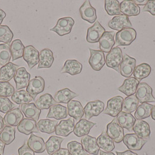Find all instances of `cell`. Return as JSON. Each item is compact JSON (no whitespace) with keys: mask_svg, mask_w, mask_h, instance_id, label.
I'll return each mask as SVG.
<instances>
[{"mask_svg":"<svg viewBox=\"0 0 155 155\" xmlns=\"http://www.w3.org/2000/svg\"><path fill=\"white\" fill-rule=\"evenodd\" d=\"M15 139V129L14 127L5 126L0 133V140L5 145L11 144Z\"/></svg>","mask_w":155,"mask_h":155,"instance_id":"44","label":"cell"},{"mask_svg":"<svg viewBox=\"0 0 155 155\" xmlns=\"http://www.w3.org/2000/svg\"><path fill=\"white\" fill-rule=\"evenodd\" d=\"M68 114L77 121H79L84 115V108L80 101H71L67 104Z\"/></svg>","mask_w":155,"mask_h":155,"instance_id":"28","label":"cell"},{"mask_svg":"<svg viewBox=\"0 0 155 155\" xmlns=\"http://www.w3.org/2000/svg\"><path fill=\"white\" fill-rule=\"evenodd\" d=\"M4 119L2 117L0 116V133L3 130L4 128Z\"/></svg>","mask_w":155,"mask_h":155,"instance_id":"58","label":"cell"},{"mask_svg":"<svg viewBox=\"0 0 155 155\" xmlns=\"http://www.w3.org/2000/svg\"><path fill=\"white\" fill-rule=\"evenodd\" d=\"M18 152L19 155H35V152L29 147L27 142H25L21 147L19 148Z\"/></svg>","mask_w":155,"mask_h":155,"instance_id":"51","label":"cell"},{"mask_svg":"<svg viewBox=\"0 0 155 155\" xmlns=\"http://www.w3.org/2000/svg\"><path fill=\"white\" fill-rule=\"evenodd\" d=\"M137 60L128 55L124 54L123 60L120 68V73L125 78L131 77L136 67Z\"/></svg>","mask_w":155,"mask_h":155,"instance_id":"12","label":"cell"},{"mask_svg":"<svg viewBox=\"0 0 155 155\" xmlns=\"http://www.w3.org/2000/svg\"><path fill=\"white\" fill-rule=\"evenodd\" d=\"M152 71L151 67L147 63H142L137 66L133 73L134 78L140 82L142 79L149 77Z\"/></svg>","mask_w":155,"mask_h":155,"instance_id":"36","label":"cell"},{"mask_svg":"<svg viewBox=\"0 0 155 155\" xmlns=\"http://www.w3.org/2000/svg\"><path fill=\"white\" fill-rule=\"evenodd\" d=\"M79 12L82 19L89 23H93L96 21V9L91 5L89 1L87 0L84 2L79 8Z\"/></svg>","mask_w":155,"mask_h":155,"instance_id":"13","label":"cell"},{"mask_svg":"<svg viewBox=\"0 0 155 155\" xmlns=\"http://www.w3.org/2000/svg\"><path fill=\"white\" fill-rule=\"evenodd\" d=\"M17 129L19 132L26 135L31 134L33 132H39L36 121L30 118H23L17 126Z\"/></svg>","mask_w":155,"mask_h":155,"instance_id":"25","label":"cell"},{"mask_svg":"<svg viewBox=\"0 0 155 155\" xmlns=\"http://www.w3.org/2000/svg\"><path fill=\"white\" fill-rule=\"evenodd\" d=\"M124 144L130 150L139 151L142 149L147 140H143L138 137L135 134H128L124 136L123 140Z\"/></svg>","mask_w":155,"mask_h":155,"instance_id":"9","label":"cell"},{"mask_svg":"<svg viewBox=\"0 0 155 155\" xmlns=\"http://www.w3.org/2000/svg\"><path fill=\"white\" fill-rule=\"evenodd\" d=\"M134 2L137 5H145L147 4L148 2V0H142V1H139V0H135Z\"/></svg>","mask_w":155,"mask_h":155,"instance_id":"56","label":"cell"},{"mask_svg":"<svg viewBox=\"0 0 155 155\" xmlns=\"http://www.w3.org/2000/svg\"><path fill=\"white\" fill-rule=\"evenodd\" d=\"M96 124L86 119H81L75 125L74 133L77 137H82L88 135L91 130Z\"/></svg>","mask_w":155,"mask_h":155,"instance_id":"26","label":"cell"},{"mask_svg":"<svg viewBox=\"0 0 155 155\" xmlns=\"http://www.w3.org/2000/svg\"><path fill=\"white\" fill-rule=\"evenodd\" d=\"M58 122L56 120L50 119L40 120L37 123V126L40 132L46 134H52L55 132Z\"/></svg>","mask_w":155,"mask_h":155,"instance_id":"38","label":"cell"},{"mask_svg":"<svg viewBox=\"0 0 155 155\" xmlns=\"http://www.w3.org/2000/svg\"><path fill=\"white\" fill-rule=\"evenodd\" d=\"M120 11L123 15L127 16L138 15L140 14V7L134 1L124 0L120 4Z\"/></svg>","mask_w":155,"mask_h":155,"instance_id":"23","label":"cell"},{"mask_svg":"<svg viewBox=\"0 0 155 155\" xmlns=\"http://www.w3.org/2000/svg\"><path fill=\"white\" fill-rule=\"evenodd\" d=\"M99 152H100V155H116L112 152H106L101 150H99Z\"/></svg>","mask_w":155,"mask_h":155,"instance_id":"59","label":"cell"},{"mask_svg":"<svg viewBox=\"0 0 155 155\" xmlns=\"http://www.w3.org/2000/svg\"><path fill=\"white\" fill-rule=\"evenodd\" d=\"M35 104L41 110H47L56 104V101L50 94L46 93L39 97L38 99L35 101Z\"/></svg>","mask_w":155,"mask_h":155,"instance_id":"37","label":"cell"},{"mask_svg":"<svg viewBox=\"0 0 155 155\" xmlns=\"http://www.w3.org/2000/svg\"><path fill=\"white\" fill-rule=\"evenodd\" d=\"M151 117H152V118L155 120V105L153 106L152 110V113H151Z\"/></svg>","mask_w":155,"mask_h":155,"instance_id":"60","label":"cell"},{"mask_svg":"<svg viewBox=\"0 0 155 155\" xmlns=\"http://www.w3.org/2000/svg\"><path fill=\"white\" fill-rule=\"evenodd\" d=\"M104 103L99 100L88 102L84 109L86 118L89 120L93 117L99 116L104 111Z\"/></svg>","mask_w":155,"mask_h":155,"instance_id":"10","label":"cell"},{"mask_svg":"<svg viewBox=\"0 0 155 155\" xmlns=\"http://www.w3.org/2000/svg\"><path fill=\"white\" fill-rule=\"evenodd\" d=\"M74 24L75 21L71 17L60 18L54 27L50 29V31H54L60 36H63L70 34Z\"/></svg>","mask_w":155,"mask_h":155,"instance_id":"3","label":"cell"},{"mask_svg":"<svg viewBox=\"0 0 155 155\" xmlns=\"http://www.w3.org/2000/svg\"><path fill=\"white\" fill-rule=\"evenodd\" d=\"M51 155H71L69 150L67 149L60 148L58 151L55 152Z\"/></svg>","mask_w":155,"mask_h":155,"instance_id":"53","label":"cell"},{"mask_svg":"<svg viewBox=\"0 0 155 155\" xmlns=\"http://www.w3.org/2000/svg\"><path fill=\"white\" fill-rule=\"evenodd\" d=\"M133 131L135 134L140 138L143 140H148L150 135V128L147 122L136 120V121L133 127Z\"/></svg>","mask_w":155,"mask_h":155,"instance_id":"19","label":"cell"},{"mask_svg":"<svg viewBox=\"0 0 155 155\" xmlns=\"http://www.w3.org/2000/svg\"><path fill=\"white\" fill-rule=\"evenodd\" d=\"M14 38V33L7 25H0V42L9 45Z\"/></svg>","mask_w":155,"mask_h":155,"instance_id":"48","label":"cell"},{"mask_svg":"<svg viewBox=\"0 0 155 155\" xmlns=\"http://www.w3.org/2000/svg\"><path fill=\"white\" fill-rule=\"evenodd\" d=\"M24 118L21 109H13L8 112L4 117V123L6 126L17 127Z\"/></svg>","mask_w":155,"mask_h":155,"instance_id":"18","label":"cell"},{"mask_svg":"<svg viewBox=\"0 0 155 155\" xmlns=\"http://www.w3.org/2000/svg\"><path fill=\"white\" fill-rule=\"evenodd\" d=\"M123 60V53L121 48L115 47L106 55V63L107 66L120 72V68Z\"/></svg>","mask_w":155,"mask_h":155,"instance_id":"1","label":"cell"},{"mask_svg":"<svg viewBox=\"0 0 155 155\" xmlns=\"http://www.w3.org/2000/svg\"><path fill=\"white\" fill-rule=\"evenodd\" d=\"M135 96L141 104L155 101V98L152 94V88L145 82L139 84Z\"/></svg>","mask_w":155,"mask_h":155,"instance_id":"4","label":"cell"},{"mask_svg":"<svg viewBox=\"0 0 155 155\" xmlns=\"http://www.w3.org/2000/svg\"><path fill=\"white\" fill-rule=\"evenodd\" d=\"M27 143L29 147L37 153H41L46 150V143L43 139L33 134H31Z\"/></svg>","mask_w":155,"mask_h":155,"instance_id":"31","label":"cell"},{"mask_svg":"<svg viewBox=\"0 0 155 155\" xmlns=\"http://www.w3.org/2000/svg\"><path fill=\"white\" fill-rule=\"evenodd\" d=\"M116 118L118 123L122 128L127 129L130 132L132 131L136 119L131 114L121 111Z\"/></svg>","mask_w":155,"mask_h":155,"instance_id":"30","label":"cell"},{"mask_svg":"<svg viewBox=\"0 0 155 155\" xmlns=\"http://www.w3.org/2000/svg\"><path fill=\"white\" fill-rule=\"evenodd\" d=\"M12 53L11 47L7 44L0 45V65L2 66L5 65L9 62Z\"/></svg>","mask_w":155,"mask_h":155,"instance_id":"46","label":"cell"},{"mask_svg":"<svg viewBox=\"0 0 155 155\" xmlns=\"http://www.w3.org/2000/svg\"><path fill=\"white\" fill-rule=\"evenodd\" d=\"M105 31V29L101 25L99 21H96L92 26L87 29L86 35L87 41L89 43L99 42Z\"/></svg>","mask_w":155,"mask_h":155,"instance_id":"11","label":"cell"},{"mask_svg":"<svg viewBox=\"0 0 155 155\" xmlns=\"http://www.w3.org/2000/svg\"><path fill=\"white\" fill-rule=\"evenodd\" d=\"M124 99L120 96H117L109 99L107 103V107L104 110L103 114L116 117L122 111Z\"/></svg>","mask_w":155,"mask_h":155,"instance_id":"5","label":"cell"},{"mask_svg":"<svg viewBox=\"0 0 155 155\" xmlns=\"http://www.w3.org/2000/svg\"><path fill=\"white\" fill-rule=\"evenodd\" d=\"M77 93L71 91L68 88L58 91L55 94L54 99L58 103H68L74 98L77 97Z\"/></svg>","mask_w":155,"mask_h":155,"instance_id":"34","label":"cell"},{"mask_svg":"<svg viewBox=\"0 0 155 155\" xmlns=\"http://www.w3.org/2000/svg\"><path fill=\"white\" fill-rule=\"evenodd\" d=\"M64 138L51 136L46 143V149L48 155H51L61 148V145Z\"/></svg>","mask_w":155,"mask_h":155,"instance_id":"39","label":"cell"},{"mask_svg":"<svg viewBox=\"0 0 155 155\" xmlns=\"http://www.w3.org/2000/svg\"><path fill=\"white\" fill-rule=\"evenodd\" d=\"M143 155H147V153H144V154H143Z\"/></svg>","mask_w":155,"mask_h":155,"instance_id":"61","label":"cell"},{"mask_svg":"<svg viewBox=\"0 0 155 155\" xmlns=\"http://www.w3.org/2000/svg\"><path fill=\"white\" fill-rule=\"evenodd\" d=\"M5 147V144L0 140V155H4Z\"/></svg>","mask_w":155,"mask_h":155,"instance_id":"55","label":"cell"},{"mask_svg":"<svg viewBox=\"0 0 155 155\" xmlns=\"http://www.w3.org/2000/svg\"><path fill=\"white\" fill-rule=\"evenodd\" d=\"M67 149L71 155H87L88 153L86 151L81 143L77 141H71L67 144Z\"/></svg>","mask_w":155,"mask_h":155,"instance_id":"47","label":"cell"},{"mask_svg":"<svg viewBox=\"0 0 155 155\" xmlns=\"http://www.w3.org/2000/svg\"><path fill=\"white\" fill-rule=\"evenodd\" d=\"M14 104L8 97L0 96V112L7 113L15 107Z\"/></svg>","mask_w":155,"mask_h":155,"instance_id":"50","label":"cell"},{"mask_svg":"<svg viewBox=\"0 0 155 155\" xmlns=\"http://www.w3.org/2000/svg\"><path fill=\"white\" fill-rule=\"evenodd\" d=\"M15 92L14 86L9 82L0 81V96L6 97L12 96Z\"/></svg>","mask_w":155,"mask_h":155,"instance_id":"49","label":"cell"},{"mask_svg":"<svg viewBox=\"0 0 155 155\" xmlns=\"http://www.w3.org/2000/svg\"><path fill=\"white\" fill-rule=\"evenodd\" d=\"M6 17L5 12L1 9H0V25L4 19Z\"/></svg>","mask_w":155,"mask_h":155,"instance_id":"57","label":"cell"},{"mask_svg":"<svg viewBox=\"0 0 155 155\" xmlns=\"http://www.w3.org/2000/svg\"><path fill=\"white\" fill-rule=\"evenodd\" d=\"M153 105L147 103H142L138 107L135 113V117L137 120H143L150 116Z\"/></svg>","mask_w":155,"mask_h":155,"instance_id":"43","label":"cell"},{"mask_svg":"<svg viewBox=\"0 0 155 155\" xmlns=\"http://www.w3.org/2000/svg\"><path fill=\"white\" fill-rule=\"evenodd\" d=\"M31 78V74L27 72L25 67H21L17 70L14 78L16 84V91L27 87Z\"/></svg>","mask_w":155,"mask_h":155,"instance_id":"17","label":"cell"},{"mask_svg":"<svg viewBox=\"0 0 155 155\" xmlns=\"http://www.w3.org/2000/svg\"><path fill=\"white\" fill-rule=\"evenodd\" d=\"M45 87V81L40 76L35 77L29 81V84L26 87V91L35 100L36 96L42 93Z\"/></svg>","mask_w":155,"mask_h":155,"instance_id":"7","label":"cell"},{"mask_svg":"<svg viewBox=\"0 0 155 155\" xmlns=\"http://www.w3.org/2000/svg\"><path fill=\"white\" fill-rule=\"evenodd\" d=\"M90 58L89 59V64L94 71H99L104 67L106 64V58L104 53L101 50H96L89 48Z\"/></svg>","mask_w":155,"mask_h":155,"instance_id":"8","label":"cell"},{"mask_svg":"<svg viewBox=\"0 0 155 155\" xmlns=\"http://www.w3.org/2000/svg\"></svg>","mask_w":155,"mask_h":155,"instance_id":"63","label":"cell"},{"mask_svg":"<svg viewBox=\"0 0 155 155\" xmlns=\"http://www.w3.org/2000/svg\"><path fill=\"white\" fill-rule=\"evenodd\" d=\"M23 60L28 64L29 69H32L39 62V51L31 45L25 48L23 55Z\"/></svg>","mask_w":155,"mask_h":155,"instance_id":"14","label":"cell"},{"mask_svg":"<svg viewBox=\"0 0 155 155\" xmlns=\"http://www.w3.org/2000/svg\"><path fill=\"white\" fill-rule=\"evenodd\" d=\"M19 66L12 62H9L0 68V81L9 82L15 75Z\"/></svg>","mask_w":155,"mask_h":155,"instance_id":"24","label":"cell"},{"mask_svg":"<svg viewBox=\"0 0 155 155\" xmlns=\"http://www.w3.org/2000/svg\"><path fill=\"white\" fill-rule=\"evenodd\" d=\"M82 70V65L76 60H67L64 64L61 74L67 73L71 75H76L79 74Z\"/></svg>","mask_w":155,"mask_h":155,"instance_id":"29","label":"cell"},{"mask_svg":"<svg viewBox=\"0 0 155 155\" xmlns=\"http://www.w3.org/2000/svg\"></svg>","mask_w":155,"mask_h":155,"instance_id":"62","label":"cell"},{"mask_svg":"<svg viewBox=\"0 0 155 155\" xmlns=\"http://www.w3.org/2000/svg\"><path fill=\"white\" fill-rule=\"evenodd\" d=\"M143 12H148L152 15L155 16V0L148 1L147 4L142 9Z\"/></svg>","mask_w":155,"mask_h":155,"instance_id":"52","label":"cell"},{"mask_svg":"<svg viewBox=\"0 0 155 155\" xmlns=\"http://www.w3.org/2000/svg\"><path fill=\"white\" fill-rule=\"evenodd\" d=\"M140 82L134 77L128 78L124 80L123 85L118 88V91L124 93L127 96L136 93Z\"/></svg>","mask_w":155,"mask_h":155,"instance_id":"27","label":"cell"},{"mask_svg":"<svg viewBox=\"0 0 155 155\" xmlns=\"http://www.w3.org/2000/svg\"><path fill=\"white\" fill-rule=\"evenodd\" d=\"M106 132L109 137L117 143L122 142L124 138L123 128L118 123L116 118H114L111 122L107 124Z\"/></svg>","mask_w":155,"mask_h":155,"instance_id":"6","label":"cell"},{"mask_svg":"<svg viewBox=\"0 0 155 155\" xmlns=\"http://www.w3.org/2000/svg\"><path fill=\"white\" fill-rule=\"evenodd\" d=\"M81 142L84 149L88 153L98 155L100 147L98 146L97 139L95 137L86 135L82 138Z\"/></svg>","mask_w":155,"mask_h":155,"instance_id":"21","label":"cell"},{"mask_svg":"<svg viewBox=\"0 0 155 155\" xmlns=\"http://www.w3.org/2000/svg\"><path fill=\"white\" fill-rule=\"evenodd\" d=\"M11 99L17 104H28L34 101L33 97L26 91H17L11 96Z\"/></svg>","mask_w":155,"mask_h":155,"instance_id":"40","label":"cell"},{"mask_svg":"<svg viewBox=\"0 0 155 155\" xmlns=\"http://www.w3.org/2000/svg\"><path fill=\"white\" fill-rule=\"evenodd\" d=\"M137 38V31L132 28H124L116 34V44L118 46H129Z\"/></svg>","mask_w":155,"mask_h":155,"instance_id":"2","label":"cell"},{"mask_svg":"<svg viewBox=\"0 0 155 155\" xmlns=\"http://www.w3.org/2000/svg\"><path fill=\"white\" fill-rule=\"evenodd\" d=\"M97 142L99 147L106 152H111L115 148L114 140L109 137L105 131L101 132L97 137Z\"/></svg>","mask_w":155,"mask_h":155,"instance_id":"32","label":"cell"},{"mask_svg":"<svg viewBox=\"0 0 155 155\" xmlns=\"http://www.w3.org/2000/svg\"><path fill=\"white\" fill-rule=\"evenodd\" d=\"M10 47L13 61L23 57L25 47L20 39H16L14 40L11 44Z\"/></svg>","mask_w":155,"mask_h":155,"instance_id":"42","label":"cell"},{"mask_svg":"<svg viewBox=\"0 0 155 155\" xmlns=\"http://www.w3.org/2000/svg\"><path fill=\"white\" fill-rule=\"evenodd\" d=\"M139 101L135 95L133 94L125 98L123 103L122 110L123 112L131 113L135 111L138 107Z\"/></svg>","mask_w":155,"mask_h":155,"instance_id":"41","label":"cell"},{"mask_svg":"<svg viewBox=\"0 0 155 155\" xmlns=\"http://www.w3.org/2000/svg\"><path fill=\"white\" fill-rule=\"evenodd\" d=\"M114 31H105L99 40V47L103 53H108L115 45Z\"/></svg>","mask_w":155,"mask_h":155,"instance_id":"22","label":"cell"},{"mask_svg":"<svg viewBox=\"0 0 155 155\" xmlns=\"http://www.w3.org/2000/svg\"><path fill=\"white\" fill-rule=\"evenodd\" d=\"M74 119L71 117L67 120H62L57 124L55 133L57 135L67 137L74 131Z\"/></svg>","mask_w":155,"mask_h":155,"instance_id":"16","label":"cell"},{"mask_svg":"<svg viewBox=\"0 0 155 155\" xmlns=\"http://www.w3.org/2000/svg\"><path fill=\"white\" fill-rule=\"evenodd\" d=\"M54 61L53 51L49 48H44L39 53V62L37 69L49 68Z\"/></svg>","mask_w":155,"mask_h":155,"instance_id":"20","label":"cell"},{"mask_svg":"<svg viewBox=\"0 0 155 155\" xmlns=\"http://www.w3.org/2000/svg\"><path fill=\"white\" fill-rule=\"evenodd\" d=\"M116 154L117 155H138L136 153H134L132 151H131L130 150H127L122 152L116 151Z\"/></svg>","mask_w":155,"mask_h":155,"instance_id":"54","label":"cell"},{"mask_svg":"<svg viewBox=\"0 0 155 155\" xmlns=\"http://www.w3.org/2000/svg\"><path fill=\"white\" fill-rule=\"evenodd\" d=\"M104 8L109 15H123L120 8V3L117 0H105Z\"/></svg>","mask_w":155,"mask_h":155,"instance_id":"45","label":"cell"},{"mask_svg":"<svg viewBox=\"0 0 155 155\" xmlns=\"http://www.w3.org/2000/svg\"><path fill=\"white\" fill-rule=\"evenodd\" d=\"M109 28L111 29L120 31L124 28H130L132 27L129 18L124 15L114 16L108 23Z\"/></svg>","mask_w":155,"mask_h":155,"instance_id":"15","label":"cell"},{"mask_svg":"<svg viewBox=\"0 0 155 155\" xmlns=\"http://www.w3.org/2000/svg\"><path fill=\"white\" fill-rule=\"evenodd\" d=\"M68 109L61 104H54L50 109L47 118H54L56 120H62L68 116Z\"/></svg>","mask_w":155,"mask_h":155,"instance_id":"35","label":"cell"},{"mask_svg":"<svg viewBox=\"0 0 155 155\" xmlns=\"http://www.w3.org/2000/svg\"><path fill=\"white\" fill-rule=\"evenodd\" d=\"M21 110L27 118L38 121L41 114V110L36 106L35 103H31L21 105Z\"/></svg>","mask_w":155,"mask_h":155,"instance_id":"33","label":"cell"}]
</instances>
